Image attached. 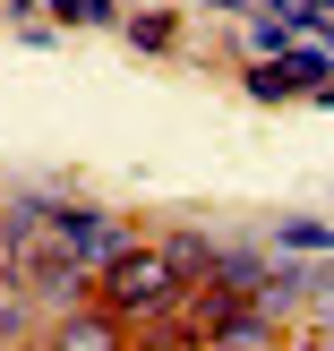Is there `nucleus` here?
Listing matches in <instances>:
<instances>
[{
  "label": "nucleus",
  "mask_w": 334,
  "mask_h": 351,
  "mask_svg": "<svg viewBox=\"0 0 334 351\" xmlns=\"http://www.w3.org/2000/svg\"><path fill=\"white\" fill-rule=\"evenodd\" d=\"M103 300H112V317H163L171 300H180V266H171V249H120L112 266H103Z\"/></svg>",
  "instance_id": "nucleus-1"
},
{
  "label": "nucleus",
  "mask_w": 334,
  "mask_h": 351,
  "mask_svg": "<svg viewBox=\"0 0 334 351\" xmlns=\"http://www.w3.org/2000/svg\"><path fill=\"white\" fill-rule=\"evenodd\" d=\"M326 77H334V51H326V43H291L283 60H257L249 95H257V103H283V95H318Z\"/></svg>",
  "instance_id": "nucleus-2"
},
{
  "label": "nucleus",
  "mask_w": 334,
  "mask_h": 351,
  "mask_svg": "<svg viewBox=\"0 0 334 351\" xmlns=\"http://www.w3.org/2000/svg\"><path fill=\"white\" fill-rule=\"evenodd\" d=\"M51 232H60V249H69V257H86V266H112V257H120V223H112V215L60 206V215H51Z\"/></svg>",
  "instance_id": "nucleus-3"
},
{
  "label": "nucleus",
  "mask_w": 334,
  "mask_h": 351,
  "mask_svg": "<svg viewBox=\"0 0 334 351\" xmlns=\"http://www.w3.org/2000/svg\"><path fill=\"white\" fill-rule=\"evenodd\" d=\"M120 326H129V317H60V326H51V343H60V351H86V343H120Z\"/></svg>",
  "instance_id": "nucleus-4"
},
{
  "label": "nucleus",
  "mask_w": 334,
  "mask_h": 351,
  "mask_svg": "<svg viewBox=\"0 0 334 351\" xmlns=\"http://www.w3.org/2000/svg\"><path fill=\"white\" fill-rule=\"evenodd\" d=\"M291 34H300V26H291V17H249V51H257V60H283V51H291Z\"/></svg>",
  "instance_id": "nucleus-5"
},
{
  "label": "nucleus",
  "mask_w": 334,
  "mask_h": 351,
  "mask_svg": "<svg viewBox=\"0 0 334 351\" xmlns=\"http://www.w3.org/2000/svg\"><path fill=\"white\" fill-rule=\"evenodd\" d=\"M43 9H51V17H69V26H112V17H120L112 0H43Z\"/></svg>",
  "instance_id": "nucleus-6"
},
{
  "label": "nucleus",
  "mask_w": 334,
  "mask_h": 351,
  "mask_svg": "<svg viewBox=\"0 0 334 351\" xmlns=\"http://www.w3.org/2000/svg\"><path fill=\"white\" fill-rule=\"evenodd\" d=\"M171 34H180V26H171V17H163V0H154L146 17H129V43H146V51H163Z\"/></svg>",
  "instance_id": "nucleus-7"
},
{
  "label": "nucleus",
  "mask_w": 334,
  "mask_h": 351,
  "mask_svg": "<svg viewBox=\"0 0 334 351\" xmlns=\"http://www.w3.org/2000/svg\"><path fill=\"white\" fill-rule=\"evenodd\" d=\"M283 249H318V257H334V223H283Z\"/></svg>",
  "instance_id": "nucleus-8"
},
{
  "label": "nucleus",
  "mask_w": 334,
  "mask_h": 351,
  "mask_svg": "<svg viewBox=\"0 0 334 351\" xmlns=\"http://www.w3.org/2000/svg\"><path fill=\"white\" fill-rule=\"evenodd\" d=\"M318 308H326V326H318V335L334 343V274H326V283H318Z\"/></svg>",
  "instance_id": "nucleus-9"
},
{
  "label": "nucleus",
  "mask_w": 334,
  "mask_h": 351,
  "mask_svg": "<svg viewBox=\"0 0 334 351\" xmlns=\"http://www.w3.org/2000/svg\"><path fill=\"white\" fill-rule=\"evenodd\" d=\"M326 9H334V0H326Z\"/></svg>",
  "instance_id": "nucleus-10"
}]
</instances>
